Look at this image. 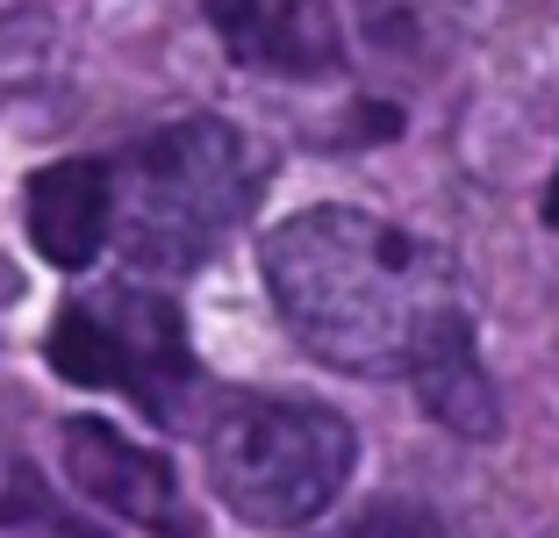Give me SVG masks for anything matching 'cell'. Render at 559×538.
I'll use <instances>...</instances> for the list:
<instances>
[{"label":"cell","mask_w":559,"mask_h":538,"mask_svg":"<svg viewBox=\"0 0 559 538\" xmlns=\"http://www.w3.org/2000/svg\"><path fill=\"white\" fill-rule=\"evenodd\" d=\"M209 30L245 72L330 80L345 66V30L330 0H209Z\"/></svg>","instance_id":"5b68a950"},{"label":"cell","mask_w":559,"mask_h":538,"mask_svg":"<svg viewBox=\"0 0 559 538\" xmlns=\"http://www.w3.org/2000/svg\"><path fill=\"white\" fill-rule=\"evenodd\" d=\"M545 223L559 230V173H552V187H545Z\"/></svg>","instance_id":"30bf717a"},{"label":"cell","mask_w":559,"mask_h":538,"mask_svg":"<svg viewBox=\"0 0 559 538\" xmlns=\"http://www.w3.org/2000/svg\"><path fill=\"white\" fill-rule=\"evenodd\" d=\"M409 388H416V402H424L444 431H460V438H495V431H502V402H495V381L474 352V324H466L460 302L424 330V344H416V359H409Z\"/></svg>","instance_id":"52a82bcc"},{"label":"cell","mask_w":559,"mask_h":538,"mask_svg":"<svg viewBox=\"0 0 559 538\" xmlns=\"http://www.w3.org/2000/svg\"><path fill=\"white\" fill-rule=\"evenodd\" d=\"M108 215H116V173L100 159H58L29 179V237L58 273L94 266Z\"/></svg>","instance_id":"ba28073f"},{"label":"cell","mask_w":559,"mask_h":538,"mask_svg":"<svg viewBox=\"0 0 559 538\" xmlns=\"http://www.w3.org/2000/svg\"><path fill=\"white\" fill-rule=\"evenodd\" d=\"M66 473L80 481L86 503L116 510V517L144 524V531H187V503H180V481L165 467L158 453L130 445L116 424H100V417H72L66 424Z\"/></svg>","instance_id":"8992f818"},{"label":"cell","mask_w":559,"mask_h":538,"mask_svg":"<svg viewBox=\"0 0 559 538\" xmlns=\"http://www.w3.org/2000/svg\"><path fill=\"white\" fill-rule=\"evenodd\" d=\"M337 538H452L430 510H416V503H373L366 517H352Z\"/></svg>","instance_id":"9c48e42d"},{"label":"cell","mask_w":559,"mask_h":538,"mask_svg":"<svg viewBox=\"0 0 559 538\" xmlns=\"http://www.w3.org/2000/svg\"><path fill=\"white\" fill-rule=\"evenodd\" d=\"M352 459H359L352 424L301 395H230L209 424L215 495L259 531H295L323 517L352 481Z\"/></svg>","instance_id":"3957f363"},{"label":"cell","mask_w":559,"mask_h":538,"mask_svg":"<svg viewBox=\"0 0 559 538\" xmlns=\"http://www.w3.org/2000/svg\"><path fill=\"white\" fill-rule=\"evenodd\" d=\"M280 324L345 374H409L424 330L452 309L444 259L366 209H301L265 237Z\"/></svg>","instance_id":"6da1fadb"},{"label":"cell","mask_w":559,"mask_h":538,"mask_svg":"<svg viewBox=\"0 0 559 538\" xmlns=\"http://www.w3.org/2000/svg\"><path fill=\"white\" fill-rule=\"evenodd\" d=\"M44 359L72 388H122L151 424H180L194 395V344L165 294L108 288L58 309Z\"/></svg>","instance_id":"277c9868"},{"label":"cell","mask_w":559,"mask_h":538,"mask_svg":"<svg viewBox=\"0 0 559 538\" xmlns=\"http://www.w3.org/2000/svg\"><path fill=\"white\" fill-rule=\"evenodd\" d=\"M259 195V165L245 137L215 115H187L151 130L116 165V237L144 273H194Z\"/></svg>","instance_id":"7a4b0ae2"}]
</instances>
